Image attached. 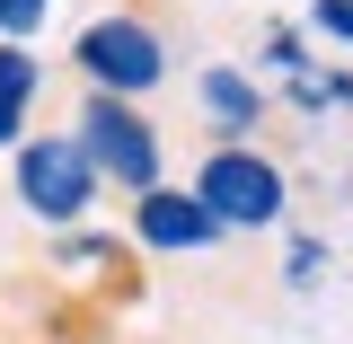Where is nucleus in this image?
<instances>
[{
    "label": "nucleus",
    "mask_w": 353,
    "mask_h": 344,
    "mask_svg": "<svg viewBox=\"0 0 353 344\" xmlns=\"http://www.w3.org/2000/svg\"><path fill=\"white\" fill-rule=\"evenodd\" d=\"M62 71L80 80V97H124V106H150L176 88V36L159 9L141 0H97L71 44H62Z\"/></svg>",
    "instance_id": "obj_1"
},
{
    "label": "nucleus",
    "mask_w": 353,
    "mask_h": 344,
    "mask_svg": "<svg viewBox=\"0 0 353 344\" xmlns=\"http://www.w3.org/2000/svg\"><path fill=\"white\" fill-rule=\"evenodd\" d=\"M176 185L203 203L221 239H283L292 230V168L265 141H203Z\"/></svg>",
    "instance_id": "obj_2"
},
{
    "label": "nucleus",
    "mask_w": 353,
    "mask_h": 344,
    "mask_svg": "<svg viewBox=\"0 0 353 344\" xmlns=\"http://www.w3.org/2000/svg\"><path fill=\"white\" fill-rule=\"evenodd\" d=\"M71 141H80L88 176H97V194H150V185H168V132L150 106H124V97H71Z\"/></svg>",
    "instance_id": "obj_3"
},
{
    "label": "nucleus",
    "mask_w": 353,
    "mask_h": 344,
    "mask_svg": "<svg viewBox=\"0 0 353 344\" xmlns=\"http://www.w3.org/2000/svg\"><path fill=\"white\" fill-rule=\"evenodd\" d=\"M9 203L36 221V230H80V221H97V176H88V159H80V141L62 124H36L18 150H9Z\"/></svg>",
    "instance_id": "obj_4"
},
{
    "label": "nucleus",
    "mask_w": 353,
    "mask_h": 344,
    "mask_svg": "<svg viewBox=\"0 0 353 344\" xmlns=\"http://www.w3.org/2000/svg\"><path fill=\"white\" fill-rule=\"evenodd\" d=\"M115 239H124V247H141V256H176V265H185V256H221V247H230L176 176H168V185H150V194H132Z\"/></svg>",
    "instance_id": "obj_5"
},
{
    "label": "nucleus",
    "mask_w": 353,
    "mask_h": 344,
    "mask_svg": "<svg viewBox=\"0 0 353 344\" xmlns=\"http://www.w3.org/2000/svg\"><path fill=\"white\" fill-rule=\"evenodd\" d=\"M185 97H194V124L212 132V141H256L265 115H274V88H265L239 53L194 62V71H185Z\"/></svg>",
    "instance_id": "obj_6"
},
{
    "label": "nucleus",
    "mask_w": 353,
    "mask_h": 344,
    "mask_svg": "<svg viewBox=\"0 0 353 344\" xmlns=\"http://www.w3.org/2000/svg\"><path fill=\"white\" fill-rule=\"evenodd\" d=\"M44 88H53V62H44V53H27V44H0V159L36 132Z\"/></svg>",
    "instance_id": "obj_7"
},
{
    "label": "nucleus",
    "mask_w": 353,
    "mask_h": 344,
    "mask_svg": "<svg viewBox=\"0 0 353 344\" xmlns=\"http://www.w3.org/2000/svg\"><path fill=\"white\" fill-rule=\"evenodd\" d=\"M115 256H124V239H115L106 221H80V230L53 239V265H62V274H115Z\"/></svg>",
    "instance_id": "obj_8"
},
{
    "label": "nucleus",
    "mask_w": 353,
    "mask_h": 344,
    "mask_svg": "<svg viewBox=\"0 0 353 344\" xmlns=\"http://www.w3.org/2000/svg\"><path fill=\"white\" fill-rule=\"evenodd\" d=\"M327 239H318V230H283V292H318V283H327Z\"/></svg>",
    "instance_id": "obj_9"
},
{
    "label": "nucleus",
    "mask_w": 353,
    "mask_h": 344,
    "mask_svg": "<svg viewBox=\"0 0 353 344\" xmlns=\"http://www.w3.org/2000/svg\"><path fill=\"white\" fill-rule=\"evenodd\" d=\"M53 18H62V0H0V44H27V53H44Z\"/></svg>",
    "instance_id": "obj_10"
},
{
    "label": "nucleus",
    "mask_w": 353,
    "mask_h": 344,
    "mask_svg": "<svg viewBox=\"0 0 353 344\" xmlns=\"http://www.w3.org/2000/svg\"><path fill=\"white\" fill-rule=\"evenodd\" d=\"M301 36L309 44H345V53H353V0H301Z\"/></svg>",
    "instance_id": "obj_11"
}]
</instances>
